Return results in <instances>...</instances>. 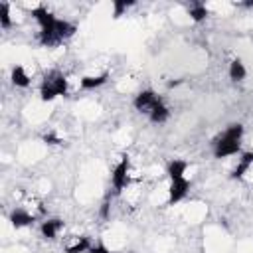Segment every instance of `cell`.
Returning a JSON list of instances; mask_svg holds the SVG:
<instances>
[{
	"label": "cell",
	"instance_id": "cell-1",
	"mask_svg": "<svg viewBox=\"0 0 253 253\" xmlns=\"http://www.w3.org/2000/svg\"><path fill=\"white\" fill-rule=\"evenodd\" d=\"M188 170H190V162H186V160H172L168 164V170H166L168 206H174L188 196V190L192 184Z\"/></svg>",
	"mask_w": 253,
	"mask_h": 253
},
{
	"label": "cell",
	"instance_id": "cell-2",
	"mask_svg": "<svg viewBox=\"0 0 253 253\" xmlns=\"http://www.w3.org/2000/svg\"><path fill=\"white\" fill-rule=\"evenodd\" d=\"M241 140H243V126L239 123L229 125L215 140H213V154L215 158H229L235 156L241 150Z\"/></svg>",
	"mask_w": 253,
	"mask_h": 253
},
{
	"label": "cell",
	"instance_id": "cell-3",
	"mask_svg": "<svg viewBox=\"0 0 253 253\" xmlns=\"http://www.w3.org/2000/svg\"><path fill=\"white\" fill-rule=\"evenodd\" d=\"M55 97H67L65 73L59 69H49L43 73V79L40 83V99L47 103V101H53Z\"/></svg>",
	"mask_w": 253,
	"mask_h": 253
},
{
	"label": "cell",
	"instance_id": "cell-4",
	"mask_svg": "<svg viewBox=\"0 0 253 253\" xmlns=\"http://www.w3.org/2000/svg\"><path fill=\"white\" fill-rule=\"evenodd\" d=\"M128 168H130V158H128V156H121V160L113 166V172H111V186H113V190H115L117 196H119L125 188L130 186Z\"/></svg>",
	"mask_w": 253,
	"mask_h": 253
},
{
	"label": "cell",
	"instance_id": "cell-5",
	"mask_svg": "<svg viewBox=\"0 0 253 253\" xmlns=\"http://www.w3.org/2000/svg\"><path fill=\"white\" fill-rule=\"evenodd\" d=\"M93 247L91 239L83 233H69L61 241V251L63 253H87Z\"/></svg>",
	"mask_w": 253,
	"mask_h": 253
},
{
	"label": "cell",
	"instance_id": "cell-6",
	"mask_svg": "<svg viewBox=\"0 0 253 253\" xmlns=\"http://www.w3.org/2000/svg\"><path fill=\"white\" fill-rule=\"evenodd\" d=\"M162 99L154 93V91H150V89H144V91H138L136 95H134V101H132V105H134V109L138 111V113H142V115H146V117H150V113L158 107V103H160Z\"/></svg>",
	"mask_w": 253,
	"mask_h": 253
},
{
	"label": "cell",
	"instance_id": "cell-7",
	"mask_svg": "<svg viewBox=\"0 0 253 253\" xmlns=\"http://www.w3.org/2000/svg\"><path fill=\"white\" fill-rule=\"evenodd\" d=\"M18 208H22V210H26L28 213H32L36 219L40 217V215H43L45 213V204H43V200L36 194V192H24L22 194V198L18 200Z\"/></svg>",
	"mask_w": 253,
	"mask_h": 253
},
{
	"label": "cell",
	"instance_id": "cell-8",
	"mask_svg": "<svg viewBox=\"0 0 253 253\" xmlns=\"http://www.w3.org/2000/svg\"><path fill=\"white\" fill-rule=\"evenodd\" d=\"M119 198H121V202H123L126 208H130V210L138 208V206L142 204V200H144L142 182H140V184H130L128 188H125V190L119 194Z\"/></svg>",
	"mask_w": 253,
	"mask_h": 253
},
{
	"label": "cell",
	"instance_id": "cell-9",
	"mask_svg": "<svg viewBox=\"0 0 253 253\" xmlns=\"http://www.w3.org/2000/svg\"><path fill=\"white\" fill-rule=\"evenodd\" d=\"M63 229H65V221H63L61 217H49V219L42 221V225H40V233H42V237L47 239V241L57 239Z\"/></svg>",
	"mask_w": 253,
	"mask_h": 253
},
{
	"label": "cell",
	"instance_id": "cell-10",
	"mask_svg": "<svg viewBox=\"0 0 253 253\" xmlns=\"http://www.w3.org/2000/svg\"><path fill=\"white\" fill-rule=\"evenodd\" d=\"M109 79V71H87L85 75H81V83H83V89L89 91V89H97L101 85H105Z\"/></svg>",
	"mask_w": 253,
	"mask_h": 253
},
{
	"label": "cell",
	"instance_id": "cell-11",
	"mask_svg": "<svg viewBox=\"0 0 253 253\" xmlns=\"http://www.w3.org/2000/svg\"><path fill=\"white\" fill-rule=\"evenodd\" d=\"M36 221V217L32 213H28L26 210L22 208H14L12 213H10V223L14 229H26V227H32Z\"/></svg>",
	"mask_w": 253,
	"mask_h": 253
},
{
	"label": "cell",
	"instance_id": "cell-12",
	"mask_svg": "<svg viewBox=\"0 0 253 253\" xmlns=\"http://www.w3.org/2000/svg\"><path fill=\"white\" fill-rule=\"evenodd\" d=\"M32 75H34V73H30L26 65L18 63V65H14V67H12L10 79H12V83H14L16 87L26 89V87H30V85H32Z\"/></svg>",
	"mask_w": 253,
	"mask_h": 253
},
{
	"label": "cell",
	"instance_id": "cell-13",
	"mask_svg": "<svg viewBox=\"0 0 253 253\" xmlns=\"http://www.w3.org/2000/svg\"><path fill=\"white\" fill-rule=\"evenodd\" d=\"M12 2H0V26L2 30H10L14 28V16H12Z\"/></svg>",
	"mask_w": 253,
	"mask_h": 253
},
{
	"label": "cell",
	"instance_id": "cell-14",
	"mask_svg": "<svg viewBox=\"0 0 253 253\" xmlns=\"http://www.w3.org/2000/svg\"><path fill=\"white\" fill-rule=\"evenodd\" d=\"M227 73H229V79L231 81H243L247 77V69H245V65H243V61L239 57H235V59L229 61Z\"/></svg>",
	"mask_w": 253,
	"mask_h": 253
},
{
	"label": "cell",
	"instance_id": "cell-15",
	"mask_svg": "<svg viewBox=\"0 0 253 253\" xmlns=\"http://www.w3.org/2000/svg\"><path fill=\"white\" fill-rule=\"evenodd\" d=\"M188 16H190L192 22H204V20L210 16V10H208L206 4H202V2H194V4L188 6Z\"/></svg>",
	"mask_w": 253,
	"mask_h": 253
},
{
	"label": "cell",
	"instance_id": "cell-16",
	"mask_svg": "<svg viewBox=\"0 0 253 253\" xmlns=\"http://www.w3.org/2000/svg\"><path fill=\"white\" fill-rule=\"evenodd\" d=\"M168 117H170V111H168V107L164 105V101H160V103H158V107L150 113V117H148V119H150L152 123H156V125H162V123H166V121H168Z\"/></svg>",
	"mask_w": 253,
	"mask_h": 253
},
{
	"label": "cell",
	"instance_id": "cell-17",
	"mask_svg": "<svg viewBox=\"0 0 253 253\" xmlns=\"http://www.w3.org/2000/svg\"><path fill=\"white\" fill-rule=\"evenodd\" d=\"M132 4H134V2H125V0H123V2H115V4H113V6H115V18L123 16V12H125L126 8H130Z\"/></svg>",
	"mask_w": 253,
	"mask_h": 253
},
{
	"label": "cell",
	"instance_id": "cell-18",
	"mask_svg": "<svg viewBox=\"0 0 253 253\" xmlns=\"http://www.w3.org/2000/svg\"><path fill=\"white\" fill-rule=\"evenodd\" d=\"M87 253H113V251H111L107 245H103V243H97V245H93V247H91Z\"/></svg>",
	"mask_w": 253,
	"mask_h": 253
}]
</instances>
